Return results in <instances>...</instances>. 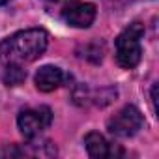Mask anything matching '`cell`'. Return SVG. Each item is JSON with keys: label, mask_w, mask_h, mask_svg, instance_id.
<instances>
[{"label": "cell", "mask_w": 159, "mask_h": 159, "mask_svg": "<svg viewBox=\"0 0 159 159\" xmlns=\"http://www.w3.org/2000/svg\"><path fill=\"white\" fill-rule=\"evenodd\" d=\"M49 43V36L41 28H30L17 32L4 41H0V64H28L38 60Z\"/></svg>", "instance_id": "1"}, {"label": "cell", "mask_w": 159, "mask_h": 159, "mask_svg": "<svg viewBox=\"0 0 159 159\" xmlns=\"http://www.w3.org/2000/svg\"><path fill=\"white\" fill-rule=\"evenodd\" d=\"M144 36V26L140 23L129 25L116 39V62L124 69H131L140 62V39Z\"/></svg>", "instance_id": "2"}, {"label": "cell", "mask_w": 159, "mask_h": 159, "mask_svg": "<svg viewBox=\"0 0 159 159\" xmlns=\"http://www.w3.org/2000/svg\"><path fill=\"white\" fill-rule=\"evenodd\" d=\"M52 122V112L49 107H34V109H25L19 118H17V125L21 129V133L26 139H34L39 137Z\"/></svg>", "instance_id": "3"}, {"label": "cell", "mask_w": 159, "mask_h": 159, "mask_svg": "<svg viewBox=\"0 0 159 159\" xmlns=\"http://www.w3.org/2000/svg\"><path fill=\"white\" fill-rule=\"evenodd\" d=\"M142 124H144V118L140 111L133 105H127L109 120L107 127H109V133L114 137H131L142 127Z\"/></svg>", "instance_id": "4"}, {"label": "cell", "mask_w": 159, "mask_h": 159, "mask_svg": "<svg viewBox=\"0 0 159 159\" xmlns=\"http://www.w3.org/2000/svg\"><path fill=\"white\" fill-rule=\"evenodd\" d=\"M54 157L56 155V146L51 140H39L38 137L28 139V142L25 146H17V144H8L0 150V157Z\"/></svg>", "instance_id": "5"}, {"label": "cell", "mask_w": 159, "mask_h": 159, "mask_svg": "<svg viewBox=\"0 0 159 159\" xmlns=\"http://www.w3.org/2000/svg\"><path fill=\"white\" fill-rule=\"evenodd\" d=\"M62 17L75 28H88L96 19V6L90 2H71L62 10Z\"/></svg>", "instance_id": "6"}, {"label": "cell", "mask_w": 159, "mask_h": 159, "mask_svg": "<svg viewBox=\"0 0 159 159\" xmlns=\"http://www.w3.org/2000/svg\"><path fill=\"white\" fill-rule=\"evenodd\" d=\"M84 146L88 150V155L94 157V159H105V157H120V155H124V150L120 146L111 144L99 133H88L84 137Z\"/></svg>", "instance_id": "7"}, {"label": "cell", "mask_w": 159, "mask_h": 159, "mask_svg": "<svg viewBox=\"0 0 159 159\" xmlns=\"http://www.w3.org/2000/svg\"><path fill=\"white\" fill-rule=\"evenodd\" d=\"M34 81H36V88L38 90H41V92H52L58 86H62V83L66 81V73L60 67H56V66H43L36 73Z\"/></svg>", "instance_id": "8"}, {"label": "cell", "mask_w": 159, "mask_h": 159, "mask_svg": "<svg viewBox=\"0 0 159 159\" xmlns=\"http://www.w3.org/2000/svg\"><path fill=\"white\" fill-rule=\"evenodd\" d=\"M114 98H116V90H112V88H103V90L92 94L86 86H81V88H77L75 94H73V99H75L77 105H90V103H94V105L105 107Z\"/></svg>", "instance_id": "9"}, {"label": "cell", "mask_w": 159, "mask_h": 159, "mask_svg": "<svg viewBox=\"0 0 159 159\" xmlns=\"http://www.w3.org/2000/svg\"><path fill=\"white\" fill-rule=\"evenodd\" d=\"M25 77H26V71L17 66V64H8L6 66V71H4V83L8 86H17L25 81Z\"/></svg>", "instance_id": "10"}, {"label": "cell", "mask_w": 159, "mask_h": 159, "mask_svg": "<svg viewBox=\"0 0 159 159\" xmlns=\"http://www.w3.org/2000/svg\"><path fill=\"white\" fill-rule=\"evenodd\" d=\"M10 0H0V6H4V4H8Z\"/></svg>", "instance_id": "11"}, {"label": "cell", "mask_w": 159, "mask_h": 159, "mask_svg": "<svg viewBox=\"0 0 159 159\" xmlns=\"http://www.w3.org/2000/svg\"><path fill=\"white\" fill-rule=\"evenodd\" d=\"M49 2H58V0H49Z\"/></svg>", "instance_id": "12"}]
</instances>
